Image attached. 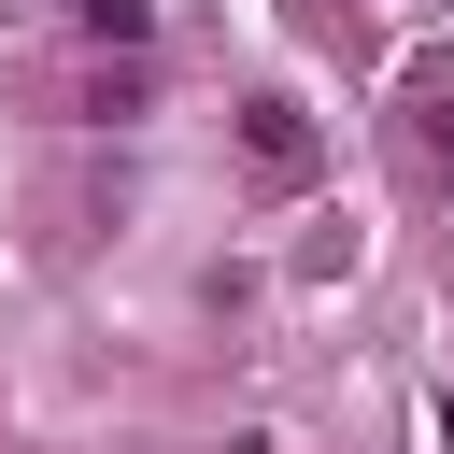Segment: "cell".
<instances>
[{"label":"cell","instance_id":"obj_1","mask_svg":"<svg viewBox=\"0 0 454 454\" xmlns=\"http://www.w3.org/2000/svg\"><path fill=\"white\" fill-rule=\"evenodd\" d=\"M241 156H255V184H312V170H326L298 99H255V114H241Z\"/></svg>","mask_w":454,"mask_h":454},{"label":"cell","instance_id":"obj_2","mask_svg":"<svg viewBox=\"0 0 454 454\" xmlns=\"http://www.w3.org/2000/svg\"><path fill=\"white\" fill-rule=\"evenodd\" d=\"M71 14H85L99 43H142V28H156V0H71Z\"/></svg>","mask_w":454,"mask_h":454}]
</instances>
